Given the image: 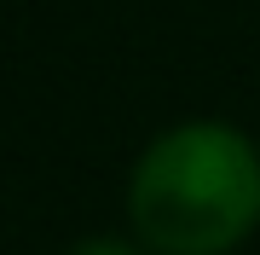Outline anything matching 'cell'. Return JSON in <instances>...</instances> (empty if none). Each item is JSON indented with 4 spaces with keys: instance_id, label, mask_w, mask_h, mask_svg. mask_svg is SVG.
Listing matches in <instances>:
<instances>
[{
    "instance_id": "1",
    "label": "cell",
    "mask_w": 260,
    "mask_h": 255,
    "mask_svg": "<svg viewBox=\"0 0 260 255\" xmlns=\"http://www.w3.org/2000/svg\"><path fill=\"white\" fill-rule=\"evenodd\" d=\"M127 226L156 255H237L260 232V139L225 116L150 133L127 168Z\"/></svg>"
},
{
    "instance_id": "2",
    "label": "cell",
    "mask_w": 260,
    "mask_h": 255,
    "mask_svg": "<svg viewBox=\"0 0 260 255\" xmlns=\"http://www.w3.org/2000/svg\"><path fill=\"white\" fill-rule=\"evenodd\" d=\"M64 255H156V249L127 226V232H87V238H75Z\"/></svg>"
}]
</instances>
